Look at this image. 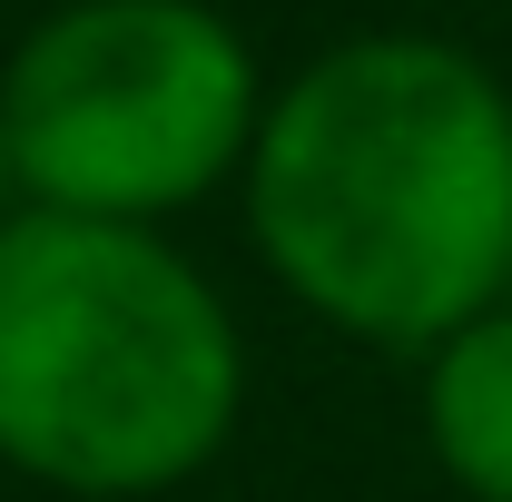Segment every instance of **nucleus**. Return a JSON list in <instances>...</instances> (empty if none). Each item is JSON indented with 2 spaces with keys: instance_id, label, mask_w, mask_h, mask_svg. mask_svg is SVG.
<instances>
[{
  "instance_id": "20e7f679",
  "label": "nucleus",
  "mask_w": 512,
  "mask_h": 502,
  "mask_svg": "<svg viewBox=\"0 0 512 502\" xmlns=\"http://www.w3.org/2000/svg\"><path fill=\"white\" fill-rule=\"evenodd\" d=\"M414 424L463 502H512V296L414 355Z\"/></svg>"
},
{
  "instance_id": "f03ea898",
  "label": "nucleus",
  "mask_w": 512,
  "mask_h": 502,
  "mask_svg": "<svg viewBox=\"0 0 512 502\" xmlns=\"http://www.w3.org/2000/svg\"><path fill=\"white\" fill-rule=\"evenodd\" d=\"M247 414V335L168 227L0 217V473L69 502L197 483Z\"/></svg>"
},
{
  "instance_id": "f257e3e1",
  "label": "nucleus",
  "mask_w": 512,
  "mask_h": 502,
  "mask_svg": "<svg viewBox=\"0 0 512 502\" xmlns=\"http://www.w3.org/2000/svg\"><path fill=\"white\" fill-rule=\"evenodd\" d=\"M237 207L316 325L434 355L512 296V79L444 30H345L266 89Z\"/></svg>"
},
{
  "instance_id": "7ed1b4c3",
  "label": "nucleus",
  "mask_w": 512,
  "mask_h": 502,
  "mask_svg": "<svg viewBox=\"0 0 512 502\" xmlns=\"http://www.w3.org/2000/svg\"><path fill=\"white\" fill-rule=\"evenodd\" d=\"M256 40L217 0H60L0 60V168L20 207L178 227L247 178Z\"/></svg>"
}]
</instances>
